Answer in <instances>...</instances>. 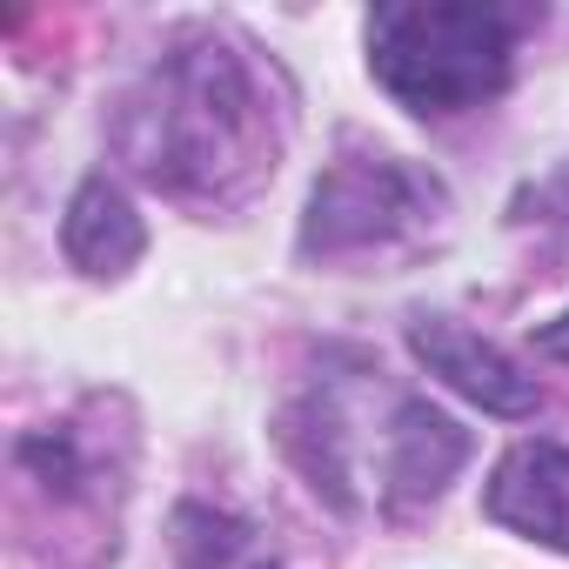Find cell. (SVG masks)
<instances>
[{"label": "cell", "instance_id": "obj_1", "mask_svg": "<svg viewBox=\"0 0 569 569\" xmlns=\"http://www.w3.org/2000/svg\"><path fill=\"white\" fill-rule=\"evenodd\" d=\"M281 134L289 108L274 94V74H261L248 48L221 34H181L114 114L121 161L148 188L208 208L248 201L274 174Z\"/></svg>", "mask_w": 569, "mask_h": 569}, {"label": "cell", "instance_id": "obj_2", "mask_svg": "<svg viewBox=\"0 0 569 569\" xmlns=\"http://www.w3.org/2000/svg\"><path fill=\"white\" fill-rule=\"evenodd\" d=\"M529 8L496 0H396L369 14V74L409 114H469L516 74Z\"/></svg>", "mask_w": 569, "mask_h": 569}, {"label": "cell", "instance_id": "obj_3", "mask_svg": "<svg viewBox=\"0 0 569 569\" xmlns=\"http://www.w3.org/2000/svg\"><path fill=\"white\" fill-rule=\"evenodd\" d=\"M449 194L429 168L402 154H342L309 194L302 214V254L316 261H356V254H396L442 228Z\"/></svg>", "mask_w": 569, "mask_h": 569}, {"label": "cell", "instance_id": "obj_4", "mask_svg": "<svg viewBox=\"0 0 569 569\" xmlns=\"http://www.w3.org/2000/svg\"><path fill=\"white\" fill-rule=\"evenodd\" d=\"M128 456H134L128 409L114 396H88L74 416L28 429L14 442V476H21V496L48 502V516L88 522L101 536V522L114 529V509L128 496V482H121ZM101 549H114V536H101Z\"/></svg>", "mask_w": 569, "mask_h": 569}, {"label": "cell", "instance_id": "obj_5", "mask_svg": "<svg viewBox=\"0 0 569 569\" xmlns=\"http://www.w3.org/2000/svg\"><path fill=\"white\" fill-rule=\"evenodd\" d=\"M469 456H476V442H469V429L456 416H442L422 396H402L396 416H389V429H382V482H376L382 489V509L389 516L429 509L456 482V469Z\"/></svg>", "mask_w": 569, "mask_h": 569}, {"label": "cell", "instance_id": "obj_6", "mask_svg": "<svg viewBox=\"0 0 569 569\" xmlns=\"http://www.w3.org/2000/svg\"><path fill=\"white\" fill-rule=\"evenodd\" d=\"M409 349H416V362L429 369V376H442L456 396H469L482 416H536V402H542V389H536V376H522L496 342H482L476 329H462V322H449V316H416L409 322Z\"/></svg>", "mask_w": 569, "mask_h": 569}, {"label": "cell", "instance_id": "obj_7", "mask_svg": "<svg viewBox=\"0 0 569 569\" xmlns=\"http://www.w3.org/2000/svg\"><path fill=\"white\" fill-rule=\"evenodd\" d=\"M482 516L569 556V449L562 442H516L482 489Z\"/></svg>", "mask_w": 569, "mask_h": 569}, {"label": "cell", "instance_id": "obj_8", "mask_svg": "<svg viewBox=\"0 0 569 569\" xmlns=\"http://www.w3.org/2000/svg\"><path fill=\"white\" fill-rule=\"evenodd\" d=\"M61 248L81 274L108 281V274H128L141 254H148V228L134 214V201L114 188V181H81L74 201H68V221H61Z\"/></svg>", "mask_w": 569, "mask_h": 569}, {"label": "cell", "instance_id": "obj_9", "mask_svg": "<svg viewBox=\"0 0 569 569\" xmlns=\"http://www.w3.org/2000/svg\"><path fill=\"white\" fill-rule=\"evenodd\" d=\"M168 549L181 569H281V549L268 542L261 522L221 502H201V496L168 516Z\"/></svg>", "mask_w": 569, "mask_h": 569}, {"label": "cell", "instance_id": "obj_10", "mask_svg": "<svg viewBox=\"0 0 569 569\" xmlns=\"http://www.w3.org/2000/svg\"><path fill=\"white\" fill-rule=\"evenodd\" d=\"M522 221H542V228L569 234V168H556L549 181H536V188L522 194Z\"/></svg>", "mask_w": 569, "mask_h": 569}, {"label": "cell", "instance_id": "obj_11", "mask_svg": "<svg viewBox=\"0 0 569 569\" xmlns=\"http://www.w3.org/2000/svg\"><path fill=\"white\" fill-rule=\"evenodd\" d=\"M536 349H542V356H556V362H569V316L542 322V329H536Z\"/></svg>", "mask_w": 569, "mask_h": 569}]
</instances>
